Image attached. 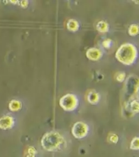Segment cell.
<instances>
[{"label":"cell","instance_id":"obj_1","mask_svg":"<svg viewBox=\"0 0 139 157\" xmlns=\"http://www.w3.org/2000/svg\"><path fill=\"white\" fill-rule=\"evenodd\" d=\"M42 145L49 151H58L63 148L64 140L58 132H52L44 135L42 139Z\"/></svg>","mask_w":139,"mask_h":157},{"label":"cell","instance_id":"obj_2","mask_svg":"<svg viewBox=\"0 0 139 157\" xmlns=\"http://www.w3.org/2000/svg\"><path fill=\"white\" fill-rule=\"evenodd\" d=\"M136 48L133 44H123L117 50L116 57L122 63L130 65L133 63L137 57Z\"/></svg>","mask_w":139,"mask_h":157},{"label":"cell","instance_id":"obj_3","mask_svg":"<svg viewBox=\"0 0 139 157\" xmlns=\"http://www.w3.org/2000/svg\"><path fill=\"white\" fill-rule=\"evenodd\" d=\"M59 104L65 110L70 111L75 110L77 108L78 101L76 96L72 94H68L60 99Z\"/></svg>","mask_w":139,"mask_h":157},{"label":"cell","instance_id":"obj_4","mask_svg":"<svg viewBox=\"0 0 139 157\" xmlns=\"http://www.w3.org/2000/svg\"><path fill=\"white\" fill-rule=\"evenodd\" d=\"M89 127L86 123L82 122H78L73 125L72 129V133L75 137L77 139H82L88 134Z\"/></svg>","mask_w":139,"mask_h":157},{"label":"cell","instance_id":"obj_5","mask_svg":"<svg viewBox=\"0 0 139 157\" xmlns=\"http://www.w3.org/2000/svg\"><path fill=\"white\" fill-rule=\"evenodd\" d=\"M15 124L14 119L9 116H5L0 118V128L3 130H7L12 128Z\"/></svg>","mask_w":139,"mask_h":157},{"label":"cell","instance_id":"obj_6","mask_svg":"<svg viewBox=\"0 0 139 157\" xmlns=\"http://www.w3.org/2000/svg\"><path fill=\"white\" fill-rule=\"evenodd\" d=\"M86 56L91 60H97L102 56V52L99 49L93 48L87 51Z\"/></svg>","mask_w":139,"mask_h":157},{"label":"cell","instance_id":"obj_7","mask_svg":"<svg viewBox=\"0 0 139 157\" xmlns=\"http://www.w3.org/2000/svg\"><path fill=\"white\" fill-rule=\"evenodd\" d=\"M22 107V103L20 101H16V100H13L9 103V108L10 110L15 111L20 110Z\"/></svg>","mask_w":139,"mask_h":157},{"label":"cell","instance_id":"obj_8","mask_svg":"<svg viewBox=\"0 0 139 157\" xmlns=\"http://www.w3.org/2000/svg\"><path fill=\"white\" fill-rule=\"evenodd\" d=\"M68 28L71 31H76L79 28V24L78 22L74 19H70L68 20L67 24Z\"/></svg>","mask_w":139,"mask_h":157},{"label":"cell","instance_id":"obj_9","mask_svg":"<svg viewBox=\"0 0 139 157\" xmlns=\"http://www.w3.org/2000/svg\"><path fill=\"white\" fill-rule=\"evenodd\" d=\"M88 99L90 103L95 104L98 101L99 97L97 93L95 92H90L88 95Z\"/></svg>","mask_w":139,"mask_h":157},{"label":"cell","instance_id":"obj_10","mask_svg":"<svg viewBox=\"0 0 139 157\" xmlns=\"http://www.w3.org/2000/svg\"><path fill=\"white\" fill-rule=\"evenodd\" d=\"M97 29L100 32H106L108 29V25L104 21H100L97 24Z\"/></svg>","mask_w":139,"mask_h":157},{"label":"cell","instance_id":"obj_11","mask_svg":"<svg viewBox=\"0 0 139 157\" xmlns=\"http://www.w3.org/2000/svg\"><path fill=\"white\" fill-rule=\"evenodd\" d=\"M130 148L132 150H139V137H135L130 144Z\"/></svg>","mask_w":139,"mask_h":157},{"label":"cell","instance_id":"obj_12","mask_svg":"<svg viewBox=\"0 0 139 157\" xmlns=\"http://www.w3.org/2000/svg\"><path fill=\"white\" fill-rule=\"evenodd\" d=\"M139 32V28L137 25H132L129 29V33L132 36H135Z\"/></svg>","mask_w":139,"mask_h":157},{"label":"cell","instance_id":"obj_13","mask_svg":"<svg viewBox=\"0 0 139 157\" xmlns=\"http://www.w3.org/2000/svg\"><path fill=\"white\" fill-rule=\"evenodd\" d=\"M132 110L134 111H139V103L137 101H135L132 103Z\"/></svg>","mask_w":139,"mask_h":157},{"label":"cell","instance_id":"obj_14","mask_svg":"<svg viewBox=\"0 0 139 157\" xmlns=\"http://www.w3.org/2000/svg\"><path fill=\"white\" fill-rule=\"evenodd\" d=\"M111 43H112V40L110 39H108L103 42V47H105L106 48H110Z\"/></svg>","mask_w":139,"mask_h":157},{"label":"cell","instance_id":"obj_15","mask_svg":"<svg viewBox=\"0 0 139 157\" xmlns=\"http://www.w3.org/2000/svg\"><path fill=\"white\" fill-rule=\"evenodd\" d=\"M125 78V74L124 73H121L119 74V75L117 76V80L118 81H123Z\"/></svg>","mask_w":139,"mask_h":157}]
</instances>
